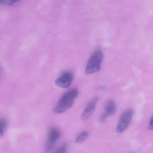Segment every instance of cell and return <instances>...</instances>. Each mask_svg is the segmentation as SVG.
I'll return each instance as SVG.
<instances>
[{
	"instance_id": "3957f363",
	"label": "cell",
	"mask_w": 153,
	"mask_h": 153,
	"mask_svg": "<svg viewBox=\"0 0 153 153\" xmlns=\"http://www.w3.org/2000/svg\"><path fill=\"white\" fill-rule=\"evenodd\" d=\"M60 137H61V131L58 128L55 127H52L49 129L47 140L46 142V146H45L46 152H49L54 149L55 143L59 140Z\"/></svg>"
},
{
	"instance_id": "8fae6325",
	"label": "cell",
	"mask_w": 153,
	"mask_h": 153,
	"mask_svg": "<svg viewBox=\"0 0 153 153\" xmlns=\"http://www.w3.org/2000/svg\"><path fill=\"white\" fill-rule=\"evenodd\" d=\"M17 2V1H12V0H9V1H0V4H7V5H12V4H15Z\"/></svg>"
},
{
	"instance_id": "9c48e42d",
	"label": "cell",
	"mask_w": 153,
	"mask_h": 153,
	"mask_svg": "<svg viewBox=\"0 0 153 153\" xmlns=\"http://www.w3.org/2000/svg\"><path fill=\"white\" fill-rule=\"evenodd\" d=\"M7 120L4 118L0 117V137L4 134L7 128Z\"/></svg>"
},
{
	"instance_id": "7c38bea8",
	"label": "cell",
	"mask_w": 153,
	"mask_h": 153,
	"mask_svg": "<svg viewBox=\"0 0 153 153\" xmlns=\"http://www.w3.org/2000/svg\"><path fill=\"white\" fill-rule=\"evenodd\" d=\"M149 129H153V116L152 117V118H151L150 121H149Z\"/></svg>"
},
{
	"instance_id": "8992f818",
	"label": "cell",
	"mask_w": 153,
	"mask_h": 153,
	"mask_svg": "<svg viewBox=\"0 0 153 153\" xmlns=\"http://www.w3.org/2000/svg\"><path fill=\"white\" fill-rule=\"evenodd\" d=\"M97 100L98 99L96 97L94 98L93 100H91L88 103V105L85 107V110L83 111L82 114V119L83 120H87L88 119H89L91 116H92L93 113H94V110L96 108V105H97Z\"/></svg>"
},
{
	"instance_id": "277c9868",
	"label": "cell",
	"mask_w": 153,
	"mask_h": 153,
	"mask_svg": "<svg viewBox=\"0 0 153 153\" xmlns=\"http://www.w3.org/2000/svg\"><path fill=\"white\" fill-rule=\"evenodd\" d=\"M133 117V111L131 109L126 111L122 115H121L120 120L118 122L117 126L116 131L117 133H122L128 128V125L131 123Z\"/></svg>"
},
{
	"instance_id": "6da1fadb",
	"label": "cell",
	"mask_w": 153,
	"mask_h": 153,
	"mask_svg": "<svg viewBox=\"0 0 153 153\" xmlns=\"http://www.w3.org/2000/svg\"><path fill=\"white\" fill-rule=\"evenodd\" d=\"M78 94L79 92L76 88H73L65 93L54 108V112L56 114H61L69 110L73 105L74 100L78 97Z\"/></svg>"
},
{
	"instance_id": "30bf717a",
	"label": "cell",
	"mask_w": 153,
	"mask_h": 153,
	"mask_svg": "<svg viewBox=\"0 0 153 153\" xmlns=\"http://www.w3.org/2000/svg\"><path fill=\"white\" fill-rule=\"evenodd\" d=\"M67 145H63V146H61V147H60L55 153H67Z\"/></svg>"
},
{
	"instance_id": "5b68a950",
	"label": "cell",
	"mask_w": 153,
	"mask_h": 153,
	"mask_svg": "<svg viewBox=\"0 0 153 153\" xmlns=\"http://www.w3.org/2000/svg\"><path fill=\"white\" fill-rule=\"evenodd\" d=\"M73 79V74L70 71H65L57 79L55 84L61 88H68Z\"/></svg>"
},
{
	"instance_id": "7a4b0ae2",
	"label": "cell",
	"mask_w": 153,
	"mask_h": 153,
	"mask_svg": "<svg viewBox=\"0 0 153 153\" xmlns=\"http://www.w3.org/2000/svg\"><path fill=\"white\" fill-rule=\"evenodd\" d=\"M102 59L103 52L102 49H96L87 63L85 73L86 74H94V73L100 71L101 69V63Z\"/></svg>"
},
{
	"instance_id": "ba28073f",
	"label": "cell",
	"mask_w": 153,
	"mask_h": 153,
	"mask_svg": "<svg viewBox=\"0 0 153 153\" xmlns=\"http://www.w3.org/2000/svg\"><path fill=\"white\" fill-rule=\"evenodd\" d=\"M88 134H88V132L87 131H82V132H81L80 134H79V135L76 137V143H82V142H84L87 138H88Z\"/></svg>"
},
{
	"instance_id": "52a82bcc",
	"label": "cell",
	"mask_w": 153,
	"mask_h": 153,
	"mask_svg": "<svg viewBox=\"0 0 153 153\" xmlns=\"http://www.w3.org/2000/svg\"><path fill=\"white\" fill-rule=\"evenodd\" d=\"M117 109V105L115 104V102L112 100H109L107 102L105 105V111L104 113L102 114L101 117L102 120H105L107 119L108 117H109L110 116L113 115L115 113Z\"/></svg>"
}]
</instances>
